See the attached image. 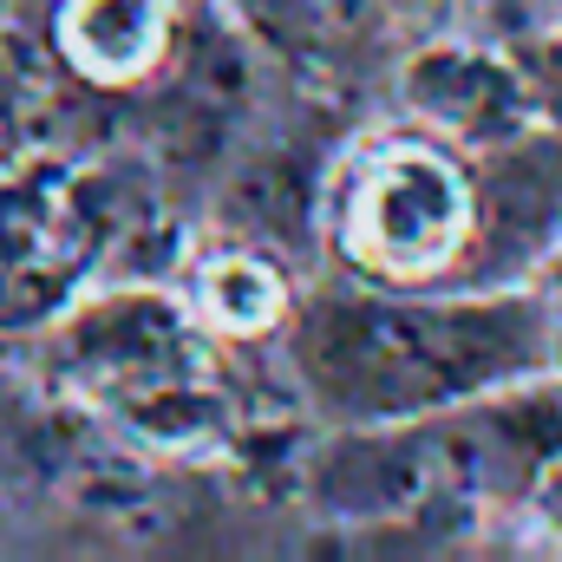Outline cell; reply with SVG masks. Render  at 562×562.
I'll use <instances>...</instances> for the list:
<instances>
[{"label": "cell", "instance_id": "1", "mask_svg": "<svg viewBox=\"0 0 562 562\" xmlns=\"http://www.w3.org/2000/svg\"><path fill=\"white\" fill-rule=\"evenodd\" d=\"M288 373L321 425H419L562 373V307L537 281L314 288L288 321Z\"/></svg>", "mask_w": 562, "mask_h": 562}, {"label": "cell", "instance_id": "2", "mask_svg": "<svg viewBox=\"0 0 562 562\" xmlns=\"http://www.w3.org/2000/svg\"><path fill=\"white\" fill-rule=\"evenodd\" d=\"M210 327L157 288H105L46 321V380L112 419L144 451L196 458L236 445V413L216 380Z\"/></svg>", "mask_w": 562, "mask_h": 562}, {"label": "cell", "instance_id": "3", "mask_svg": "<svg viewBox=\"0 0 562 562\" xmlns=\"http://www.w3.org/2000/svg\"><path fill=\"white\" fill-rule=\"evenodd\" d=\"M327 243L347 276L380 288H431L464 276L477 243V170L431 132L367 144L334 190Z\"/></svg>", "mask_w": 562, "mask_h": 562}, {"label": "cell", "instance_id": "4", "mask_svg": "<svg viewBox=\"0 0 562 562\" xmlns=\"http://www.w3.org/2000/svg\"><path fill=\"white\" fill-rule=\"evenodd\" d=\"M400 112L464 157H491V150H510L543 132L524 59L504 46H484V40H458V33L406 53Z\"/></svg>", "mask_w": 562, "mask_h": 562}, {"label": "cell", "instance_id": "5", "mask_svg": "<svg viewBox=\"0 0 562 562\" xmlns=\"http://www.w3.org/2000/svg\"><path fill=\"white\" fill-rule=\"evenodd\" d=\"M170 86H164V138L170 150H216L229 138L249 105H256V46L229 26V20H203L190 33H177V53H170Z\"/></svg>", "mask_w": 562, "mask_h": 562}, {"label": "cell", "instance_id": "6", "mask_svg": "<svg viewBox=\"0 0 562 562\" xmlns=\"http://www.w3.org/2000/svg\"><path fill=\"white\" fill-rule=\"evenodd\" d=\"M177 0H59L53 53L99 92H132L157 79L177 53Z\"/></svg>", "mask_w": 562, "mask_h": 562}, {"label": "cell", "instance_id": "7", "mask_svg": "<svg viewBox=\"0 0 562 562\" xmlns=\"http://www.w3.org/2000/svg\"><path fill=\"white\" fill-rule=\"evenodd\" d=\"M86 190L66 164H13L0 170V294L33 288L79 243Z\"/></svg>", "mask_w": 562, "mask_h": 562}, {"label": "cell", "instance_id": "8", "mask_svg": "<svg viewBox=\"0 0 562 562\" xmlns=\"http://www.w3.org/2000/svg\"><path fill=\"white\" fill-rule=\"evenodd\" d=\"M294 281L269 249L256 243H223L190 269V307L216 340H269L294 321Z\"/></svg>", "mask_w": 562, "mask_h": 562}, {"label": "cell", "instance_id": "9", "mask_svg": "<svg viewBox=\"0 0 562 562\" xmlns=\"http://www.w3.org/2000/svg\"><path fill=\"white\" fill-rule=\"evenodd\" d=\"M517 59H524V79H530V99H537L543 132L562 138V20H543V26L517 46Z\"/></svg>", "mask_w": 562, "mask_h": 562}, {"label": "cell", "instance_id": "10", "mask_svg": "<svg viewBox=\"0 0 562 562\" xmlns=\"http://www.w3.org/2000/svg\"><path fill=\"white\" fill-rule=\"evenodd\" d=\"M524 517H530V530H537L550 550H562V451L537 471V484H530V497H524Z\"/></svg>", "mask_w": 562, "mask_h": 562}, {"label": "cell", "instance_id": "11", "mask_svg": "<svg viewBox=\"0 0 562 562\" xmlns=\"http://www.w3.org/2000/svg\"><path fill=\"white\" fill-rule=\"evenodd\" d=\"M537 7H543V13H550V20H562V0H537Z\"/></svg>", "mask_w": 562, "mask_h": 562}]
</instances>
